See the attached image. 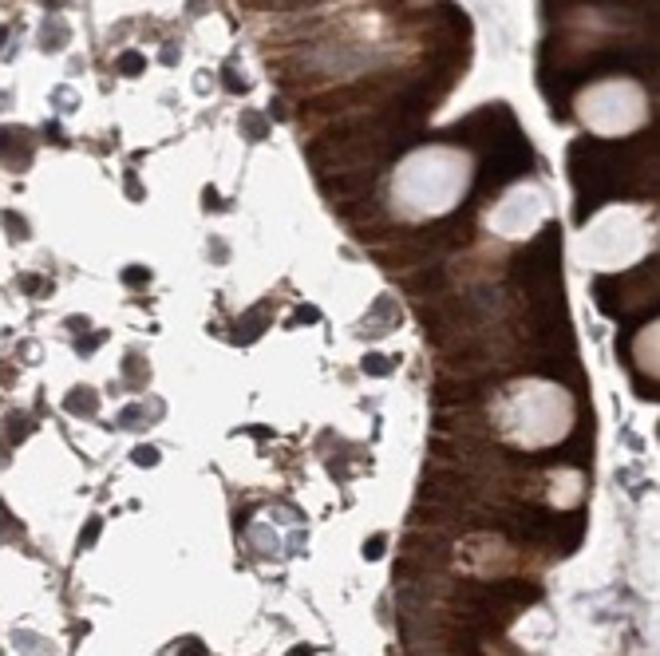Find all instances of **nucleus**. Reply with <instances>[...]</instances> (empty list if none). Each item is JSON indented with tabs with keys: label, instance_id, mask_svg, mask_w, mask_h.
I'll list each match as a JSON object with an SVG mask.
<instances>
[{
	"label": "nucleus",
	"instance_id": "9b49d317",
	"mask_svg": "<svg viewBox=\"0 0 660 656\" xmlns=\"http://www.w3.org/2000/svg\"><path fill=\"white\" fill-rule=\"evenodd\" d=\"M28 435V419L24 415H12V439H24Z\"/></svg>",
	"mask_w": 660,
	"mask_h": 656
},
{
	"label": "nucleus",
	"instance_id": "9d476101",
	"mask_svg": "<svg viewBox=\"0 0 660 656\" xmlns=\"http://www.w3.org/2000/svg\"><path fill=\"white\" fill-rule=\"evenodd\" d=\"M138 415H143V408H135V403H131V408H127L123 415H119V423H123V427H135V419H138Z\"/></svg>",
	"mask_w": 660,
	"mask_h": 656
},
{
	"label": "nucleus",
	"instance_id": "7ed1b4c3",
	"mask_svg": "<svg viewBox=\"0 0 660 656\" xmlns=\"http://www.w3.org/2000/svg\"><path fill=\"white\" fill-rule=\"evenodd\" d=\"M64 408L71 411V415H95V408H99V396L91 392V388H75L68 396V403Z\"/></svg>",
	"mask_w": 660,
	"mask_h": 656
},
{
	"label": "nucleus",
	"instance_id": "2eb2a0df",
	"mask_svg": "<svg viewBox=\"0 0 660 656\" xmlns=\"http://www.w3.org/2000/svg\"><path fill=\"white\" fill-rule=\"evenodd\" d=\"M99 340H103V332H95V336H91V340H80V344H75V348H80V352H91V348H95Z\"/></svg>",
	"mask_w": 660,
	"mask_h": 656
},
{
	"label": "nucleus",
	"instance_id": "4468645a",
	"mask_svg": "<svg viewBox=\"0 0 660 656\" xmlns=\"http://www.w3.org/2000/svg\"><path fill=\"white\" fill-rule=\"evenodd\" d=\"M20 285H24L28 293H44V281H40V277H24V281H20Z\"/></svg>",
	"mask_w": 660,
	"mask_h": 656
},
{
	"label": "nucleus",
	"instance_id": "0eeeda50",
	"mask_svg": "<svg viewBox=\"0 0 660 656\" xmlns=\"http://www.w3.org/2000/svg\"><path fill=\"white\" fill-rule=\"evenodd\" d=\"M384 546H387V542H384V534H376L372 542H364V558H368V561H376L380 554H384Z\"/></svg>",
	"mask_w": 660,
	"mask_h": 656
},
{
	"label": "nucleus",
	"instance_id": "39448f33",
	"mask_svg": "<svg viewBox=\"0 0 660 656\" xmlns=\"http://www.w3.org/2000/svg\"><path fill=\"white\" fill-rule=\"evenodd\" d=\"M143 64H147V60H143L138 52H123V55H119V71H127V75L143 71Z\"/></svg>",
	"mask_w": 660,
	"mask_h": 656
},
{
	"label": "nucleus",
	"instance_id": "6e6552de",
	"mask_svg": "<svg viewBox=\"0 0 660 656\" xmlns=\"http://www.w3.org/2000/svg\"><path fill=\"white\" fill-rule=\"evenodd\" d=\"M135 463L138 466H154L158 463V451H154V447H135Z\"/></svg>",
	"mask_w": 660,
	"mask_h": 656
},
{
	"label": "nucleus",
	"instance_id": "1a4fd4ad",
	"mask_svg": "<svg viewBox=\"0 0 660 656\" xmlns=\"http://www.w3.org/2000/svg\"><path fill=\"white\" fill-rule=\"evenodd\" d=\"M178 656H210V653L198 641H186V644H178Z\"/></svg>",
	"mask_w": 660,
	"mask_h": 656
},
{
	"label": "nucleus",
	"instance_id": "20e7f679",
	"mask_svg": "<svg viewBox=\"0 0 660 656\" xmlns=\"http://www.w3.org/2000/svg\"><path fill=\"white\" fill-rule=\"evenodd\" d=\"M364 372H368V376H387V372H392V360L380 356V352H372V356H364Z\"/></svg>",
	"mask_w": 660,
	"mask_h": 656
},
{
	"label": "nucleus",
	"instance_id": "f8f14e48",
	"mask_svg": "<svg viewBox=\"0 0 660 656\" xmlns=\"http://www.w3.org/2000/svg\"><path fill=\"white\" fill-rule=\"evenodd\" d=\"M147 281V269H127V285H143Z\"/></svg>",
	"mask_w": 660,
	"mask_h": 656
},
{
	"label": "nucleus",
	"instance_id": "f257e3e1",
	"mask_svg": "<svg viewBox=\"0 0 660 656\" xmlns=\"http://www.w3.org/2000/svg\"><path fill=\"white\" fill-rule=\"evenodd\" d=\"M467 186V158L455 151H419L407 158V166L396 178V194L419 214H439L451 210L455 198Z\"/></svg>",
	"mask_w": 660,
	"mask_h": 656
},
{
	"label": "nucleus",
	"instance_id": "ddd939ff",
	"mask_svg": "<svg viewBox=\"0 0 660 656\" xmlns=\"http://www.w3.org/2000/svg\"><path fill=\"white\" fill-rule=\"evenodd\" d=\"M4 221H8V230H12L16 237H24V221H16V214H4Z\"/></svg>",
	"mask_w": 660,
	"mask_h": 656
},
{
	"label": "nucleus",
	"instance_id": "f3484780",
	"mask_svg": "<svg viewBox=\"0 0 660 656\" xmlns=\"http://www.w3.org/2000/svg\"><path fill=\"white\" fill-rule=\"evenodd\" d=\"M0 40H4V28H0Z\"/></svg>",
	"mask_w": 660,
	"mask_h": 656
},
{
	"label": "nucleus",
	"instance_id": "423d86ee",
	"mask_svg": "<svg viewBox=\"0 0 660 656\" xmlns=\"http://www.w3.org/2000/svg\"><path fill=\"white\" fill-rule=\"evenodd\" d=\"M99 530H103V522H99V518H91V522H87V530L80 534V549H91V546H95Z\"/></svg>",
	"mask_w": 660,
	"mask_h": 656
},
{
	"label": "nucleus",
	"instance_id": "dca6fc26",
	"mask_svg": "<svg viewBox=\"0 0 660 656\" xmlns=\"http://www.w3.org/2000/svg\"><path fill=\"white\" fill-rule=\"evenodd\" d=\"M289 656H313V648H309V644H301V648H293Z\"/></svg>",
	"mask_w": 660,
	"mask_h": 656
},
{
	"label": "nucleus",
	"instance_id": "f03ea898",
	"mask_svg": "<svg viewBox=\"0 0 660 656\" xmlns=\"http://www.w3.org/2000/svg\"><path fill=\"white\" fill-rule=\"evenodd\" d=\"M585 107H581V115H585V123L597 127V131H605V135H613V131H629V127L641 123V115H645V99H641V91H636L633 83H597L589 95L581 99Z\"/></svg>",
	"mask_w": 660,
	"mask_h": 656
}]
</instances>
